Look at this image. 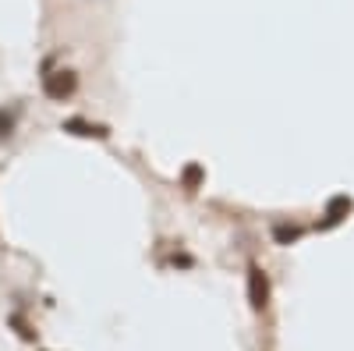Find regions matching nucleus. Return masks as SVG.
I'll use <instances>...</instances> for the list:
<instances>
[{"instance_id":"obj_1","label":"nucleus","mask_w":354,"mask_h":351,"mask_svg":"<svg viewBox=\"0 0 354 351\" xmlns=\"http://www.w3.org/2000/svg\"><path fill=\"white\" fill-rule=\"evenodd\" d=\"M248 302H252V309H259V312L270 305V280H266L262 267H248Z\"/></svg>"},{"instance_id":"obj_2","label":"nucleus","mask_w":354,"mask_h":351,"mask_svg":"<svg viewBox=\"0 0 354 351\" xmlns=\"http://www.w3.org/2000/svg\"><path fill=\"white\" fill-rule=\"evenodd\" d=\"M75 75L71 71H53V75H46V82H43V89H46V96L50 100H68L71 93H75Z\"/></svg>"},{"instance_id":"obj_3","label":"nucleus","mask_w":354,"mask_h":351,"mask_svg":"<svg viewBox=\"0 0 354 351\" xmlns=\"http://www.w3.org/2000/svg\"><path fill=\"white\" fill-rule=\"evenodd\" d=\"M347 213H351V199H347V195L330 199V206H326V220H322V227H333V224H340Z\"/></svg>"},{"instance_id":"obj_4","label":"nucleus","mask_w":354,"mask_h":351,"mask_svg":"<svg viewBox=\"0 0 354 351\" xmlns=\"http://www.w3.org/2000/svg\"><path fill=\"white\" fill-rule=\"evenodd\" d=\"M64 132H75V135H85V138H106V128L103 125H88V121H78V117H75V121H68L64 125Z\"/></svg>"},{"instance_id":"obj_5","label":"nucleus","mask_w":354,"mask_h":351,"mask_svg":"<svg viewBox=\"0 0 354 351\" xmlns=\"http://www.w3.org/2000/svg\"><path fill=\"white\" fill-rule=\"evenodd\" d=\"M198 185H202V167H198V163H192V167L185 170V188H188V192H195Z\"/></svg>"},{"instance_id":"obj_6","label":"nucleus","mask_w":354,"mask_h":351,"mask_svg":"<svg viewBox=\"0 0 354 351\" xmlns=\"http://www.w3.org/2000/svg\"><path fill=\"white\" fill-rule=\"evenodd\" d=\"M273 234H277V242H280V245H287V242H298V234H301V231H298V227H287V224H280Z\"/></svg>"},{"instance_id":"obj_7","label":"nucleus","mask_w":354,"mask_h":351,"mask_svg":"<svg viewBox=\"0 0 354 351\" xmlns=\"http://www.w3.org/2000/svg\"><path fill=\"white\" fill-rule=\"evenodd\" d=\"M11 128H15V117H11L8 110H0V138L11 135Z\"/></svg>"}]
</instances>
